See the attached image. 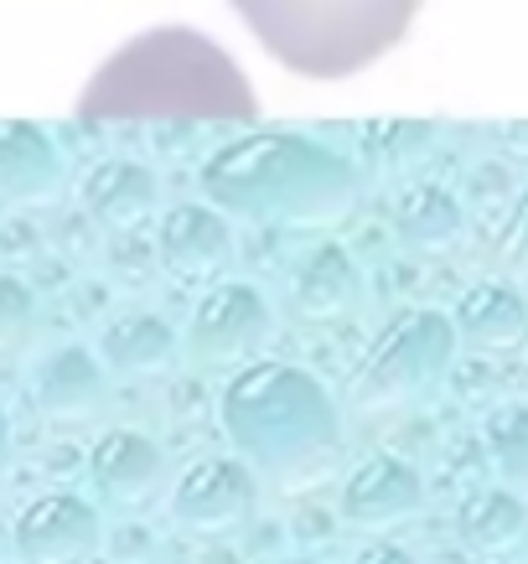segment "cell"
<instances>
[{
  "instance_id": "6da1fadb",
  "label": "cell",
  "mask_w": 528,
  "mask_h": 564,
  "mask_svg": "<svg viewBox=\"0 0 528 564\" xmlns=\"http://www.w3.org/2000/svg\"><path fill=\"white\" fill-rule=\"evenodd\" d=\"M84 120H255L239 63L192 26H151L104 57L78 94Z\"/></svg>"
},
{
  "instance_id": "7a4b0ae2",
  "label": "cell",
  "mask_w": 528,
  "mask_h": 564,
  "mask_svg": "<svg viewBox=\"0 0 528 564\" xmlns=\"http://www.w3.org/2000/svg\"><path fill=\"white\" fill-rule=\"evenodd\" d=\"M234 456L274 492H311L342 456V410L295 362H244L218 399Z\"/></svg>"
},
{
  "instance_id": "3957f363",
  "label": "cell",
  "mask_w": 528,
  "mask_h": 564,
  "mask_svg": "<svg viewBox=\"0 0 528 564\" xmlns=\"http://www.w3.org/2000/svg\"><path fill=\"white\" fill-rule=\"evenodd\" d=\"M259 47L301 78H353L405 42L425 0H228Z\"/></svg>"
},
{
  "instance_id": "277c9868",
  "label": "cell",
  "mask_w": 528,
  "mask_h": 564,
  "mask_svg": "<svg viewBox=\"0 0 528 564\" xmlns=\"http://www.w3.org/2000/svg\"><path fill=\"white\" fill-rule=\"evenodd\" d=\"M207 192L239 218L285 223V228H326L353 207L347 172L295 140H255L228 151L213 161Z\"/></svg>"
},
{
  "instance_id": "5b68a950",
  "label": "cell",
  "mask_w": 528,
  "mask_h": 564,
  "mask_svg": "<svg viewBox=\"0 0 528 564\" xmlns=\"http://www.w3.org/2000/svg\"><path fill=\"white\" fill-rule=\"evenodd\" d=\"M456 362V326L445 311H405L374 337L347 378V404L358 414H399L425 404Z\"/></svg>"
},
{
  "instance_id": "8992f818",
  "label": "cell",
  "mask_w": 528,
  "mask_h": 564,
  "mask_svg": "<svg viewBox=\"0 0 528 564\" xmlns=\"http://www.w3.org/2000/svg\"><path fill=\"white\" fill-rule=\"evenodd\" d=\"M270 337H274L270 301L255 285H244V280H213L203 301L192 306L182 352L197 368H244V362H255L265 352Z\"/></svg>"
},
{
  "instance_id": "52a82bcc",
  "label": "cell",
  "mask_w": 528,
  "mask_h": 564,
  "mask_svg": "<svg viewBox=\"0 0 528 564\" xmlns=\"http://www.w3.org/2000/svg\"><path fill=\"white\" fill-rule=\"evenodd\" d=\"M259 508V477L239 456H203L171 487V523L192 539H228Z\"/></svg>"
},
{
  "instance_id": "ba28073f",
  "label": "cell",
  "mask_w": 528,
  "mask_h": 564,
  "mask_svg": "<svg viewBox=\"0 0 528 564\" xmlns=\"http://www.w3.org/2000/svg\"><path fill=\"white\" fill-rule=\"evenodd\" d=\"M17 554L26 564H88L104 549V518L78 492H42L17 513Z\"/></svg>"
},
{
  "instance_id": "9c48e42d",
  "label": "cell",
  "mask_w": 528,
  "mask_h": 564,
  "mask_svg": "<svg viewBox=\"0 0 528 564\" xmlns=\"http://www.w3.org/2000/svg\"><path fill=\"white\" fill-rule=\"evenodd\" d=\"M425 508V481L399 456H368L342 481L337 513L347 529L358 533H394Z\"/></svg>"
},
{
  "instance_id": "30bf717a",
  "label": "cell",
  "mask_w": 528,
  "mask_h": 564,
  "mask_svg": "<svg viewBox=\"0 0 528 564\" xmlns=\"http://www.w3.org/2000/svg\"><path fill=\"white\" fill-rule=\"evenodd\" d=\"M26 399H32V410L47 425H88V420H99L104 404H109L104 358H94L78 343L52 347L26 378Z\"/></svg>"
},
{
  "instance_id": "8fae6325",
  "label": "cell",
  "mask_w": 528,
  "mask_h": 564,
  "mask_svg": "<svg viewBox=\"0 0 528 564\" xmlns=\"http://www.w3.org/2000/svg\"><path fill=\"white\" fill-rule=\"evenodd\" d=\"M88 471H94V487L115 508H151L166 487V451L140 430H109L94 445Z\"/></svg>"
},
{
  "instance_id": "7c38bea8",
  "label": "cell",
  "mask_w": 528,
  "mask_h": 564,
  "mask_svg": "<svg viewBox=\"0 0 528 564\" xmlns=\"http://www.w3.org/2000/svg\"><path fill=\"white\" fill-rule=\"evenodd\" d=\"M456 343L487 358H503L513 347L528 343V301L513 291L508 280H482L456 301Z\"/></svg>"
},
{
  "instance_id": "4fadbf2b",
  "label": "cell",
  "mask_w": 528,
  "mask_h": 564,
  "mask_svg": "<svg viewBox=\"0 0 528 564\" xmlns=\"http://www.w3.org/2000/svg\"><path fill=\"white\" fill-rule=\"evenodd\" d=\"M161 264L187 285H213L234 264V239L213 213L203 207H176L161 223Z\"/></svg>"
},
{
  "instance_id": "5bb4252c",
  "label": "cell",
  "mask_w": 528,
  "mask_h": 564,
  "mask_svg": "<svg viewBox=\"0 0 528 564\" xmlns=\"http://www.w3.org/2000/svg\"><path fill=\"white\" fill-rule=\"evenodd\" d=\"M104 368H115L120 378H136V383H155V378H171L176 362H182V337L166 316H151V311H136V316H120V322L104 332L99 343Z\"/></svg>"
},
{
  "instance_id": "9a60e30c",
  "label": "cell",
  "mask_w": 528,
  "mask_h": 564,
  "mask_svg": "<svg viewBox=\"0 0 528 564\" xmlns=\"http://www.w3.org/2000/svg\"><path fill=\"white\" fill-rule=\"evenodd\" d=\"M363 306V270L353 264L347 249H316V254L301 264L295 285H290V316L311 326L342 322Z\"/></svg>"
},
{
  "instance_id": "2e32d148",
  "label": "cell",
  "mask_w": 528,
  "mask_h": 564,
  "mask_svg": "<svg viewBox=\"0 0 528 564\" xmlns=\"http://www.w3.org/2000/svg\"><path fill=\"white\" fill-rule=\"evenodd\" d=\"M456 529L466 539V549H477V554H508V549L524 544L528 508L513 487H487V492H472L461 502Z\"/></svg>"
},
{
  "instance_id": "e0dca14e",
  "label": "cell",
  "mask_w": 528,
  "mask_h": 564,
  "mask_svg": "<svg viewBox=\"0 0 528 564\" xmlns=\"http://www.w3.org/2000/svg\"><path fill=\"white\" fill-rule=\"evenodd\" d=\"M482 441H487V462L503 477V487L528 497V404L493 410L487 425H482Z\"/></svg>"
},
{
  "instance_id": "ac0fdd59",
  "label": "cell",
  "mask_w": 528,
  "mask_h": 564,
  "mask_svg": "<svg viewBox=\"0 0 528 564\" xmlns=\"http://www.w3.org/2000/svg\"><path fill=\"white\" fill-rule=\"evenodd\" d=\"M88 207H94V218L109 223V228H136V223L151 218L155 187H151V176L125 172V166H109V172L94 176V187H88Z\"/></svg>"
},
{
  "instance_id": "d6986e66",
  "label": "cell",
  "mask_w": 528,
  "mask_h": 564,
  "mask_svg": "<svg viewBox=\"0 0 528 564\" xmlns=\"http://www.w3.org/2000/svg\"><path fill=\"white\" fill-rule=\"evenodd\" d=\"M399 234H405V243L420 249V254H445V249L461 239V213L441 192H420V197H409L405 213H399Z\"/></svg>"
},
{
  "instance_id": "ffe728a7",
  "label": "cell",
  "mask_w": 528,
  "mask_h": 564,
  "mask_svg": "<svg viewBox=\"0 0 528 564\" xmlns=\"http://www.w3.org/2000/svg\"><path fill=\"white\" fill-rule=\"evenodd\" d=\"M0 176L26 203H47L57 192V161L47 155V145H32V140H6L0 145Z\"/></svg>"
},
{
  "instance_id": "44dd1931",
  "label": "cell",
  "mask_w": 528,
  "mask_h": 564,
  "mask_svg": "<svg viewBox=\"0 0 528 564\" xmlns=\"http://www.w3.org/2000/svg\"><path fill=\"white\" fill-rule=\"evenodd\" d=\"M36 326V301L17 274H0V358H11L17 347H26Z\"/></svg>"
},
{
  "instance_id": "7402d4cb",
  "label": "cell",
  "mask_w": 528,
  "mask_h": 564,
  "mask_svg": "<svg viewBox=\"0 0 528 564\" xmlns=\"http://www.w3.org/2000/svg\"><path fill=\"white\" fill-rule=\"evenodd\" d=\"M497 259H503V270L518 274V280H528V197L518 203V213L508 218V228H503V243H497Z\"/></svg>"
},
{
  "instance_id": "603a6c76",
  "label": "cell",
  "mask_w": 528,
  "mask_h": 564,
  "mask_svg": "<svg viewBox=\"0 0 528 564\" xmlns=\"http://www.w3.org/2000/svg\"><path fill=\"white\" fill-rule=\"evenodd\" d=\"M353 564H414V554H409V549H399V544H368Z\"/></svg>"
},
{
  "instance_id": "cb8c5ba5",
  "label": "cell",
  "mask_w": 528,
  "mask_h": 564,
  "mask_svg": "<svg viewBox=\"0 0 528 564\" xmlns=\"http://www.w3.org/2000/svg\"><path fill=\"white\" fill-rule=\"evenodd\" d=\"M6 471H11V420L0 410V481H6Z\"/></svg>"
},
{
  "instance_id": "d4e9b609",
  "label": "cell",
  "mask_w": 528,
  "mask_h": 564,
  "mask_svg": "<svg viewBox=\"0 0 528 564\" xmlns=\"http://www.w3.org/2000/svg\"><path fill=\"white\" fill-rule=\"evenodd\" d=\"M280 564H316V560H280Z\"/></svg>"
}]
</instances>
